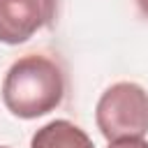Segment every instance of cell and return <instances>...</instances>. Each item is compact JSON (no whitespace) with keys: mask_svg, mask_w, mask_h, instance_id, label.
Returning a JSON list of instances; mask_svg holds the SVG:
<instances>
[{"mask_svg":"<svg viewBox=\"0 0 148 148\" xmlns=\"http://www.w3.org/2000/svg\"><path fill=\"white\" fill-rule=\"evenodd\" d=\"M65 95V79L60 67L44 56L18 58L2 81L5 106L23 120L39 118L53 111Z\"/></svg>","mask_w":148,"mask_h":148,"instance_id":"6da1fadb","label":"cell"},{"mask_svg":"<svg viewBox=\"0 0 148 148\" xmlns=\"http://www.w3.org/2000/svg\"><path fill=\"white\" fill-rule=\"evenodd\" d=\"M95 120L104 139H130L148 132V92L132 81L106 88L97 102Z\"/></svg>","mask_w":148,"mask_h":148,"instance_id":"7a4b0ae2","label":"cell"},{"mask_svg":"<svg viewBox=\"0 0 148 148\" xmlns=\"http://www.w3.org/2000/svg\"><path fill=\"white\" fill-rule=\"evenodd\" d=\"M58 0H0V42L23 44L56 16Z\"/></svg>","mask_w":148,"mask_h":148,"instance_id":"3957f363","label":"cell"},{"mask_svg":"<svg viewBox=\"0 0 148 148\" xmlns=\"http://www.w3.org/2000/svg\"><path fill=\"white\" fill-rule=\"evenodd\" d=\"M30 148H95L90 136L69 120H51L32 134Z\"/></svg>","mask_w":148,"mask_h":148,"instance_id":"277c9868","label":"cell"},{"mask_svg":"<svg viewBox=\"0 0 148 148\" xmlns=\"http://www.w3.org/2000/svg\"><path fill=\"white\" fill-rule=\"evenodd\" d=\"M109 148H148V141L143 136H130V139H116L109 143Z\"/></svg>","mask_w":148,"mask_h":148,"instance_id":"5b68a950","label":"cell"},{"mask_svg":"<svg viewBox=\"0 0 148 148\" xmlns=\"http://www.w3.org/2000/svg\"><path fill=\"white\" fill-rule=\"evenodd\" d=\"M136 5H139V9L148 16V0H136Z\"/></svg>","mask_w":148,"mask_h":148,"instance_id":"8992f818","label":"cell"},{"mask_svg":"<svg viewBox=\"0 0 148 148\" xmlns=\"http://www.w3.org/2000/svg\"><path fill=\"white\" fill-rule=\"evenodd\" d=\"M0 148H7V146H0Z\"/></svg>","mask_w":148,"mask_h":148,"instance_id":"52a82bcc","label":"cell"}]
</instances>
